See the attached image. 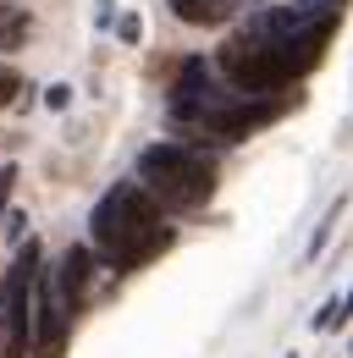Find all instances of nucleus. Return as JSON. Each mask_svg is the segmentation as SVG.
<instances>
[{
	"label": "nucleus",
	"instance_id": "f257e3e1",
	"mask_svg": "<svg viewBox=\"0 0 353 358\" xmlns=\"http://www.w3.org/2000/svg\"><path fill=\"white\" fill-rule=\"evenodd\" d=\"M88 243L111 270H144L172 248V226L160 221V199L144 182H116L88 210Z\"/></svg>",
	"mask_w": 353,
	"mask_h": 358
},
{
	"label": "nucleus",
	"instance_id": "f03ea898",
	"mask_svg": "<svg viewBox=\"0 0 353 358\" xmlns=\"http://www.w3.org/2000/svg\"><path fill=\"white\" fill-rule=\"evenodd\" d=\"M342 6H348V0H293V6H265V11H254L237 34L270 45L276 55H282L287 78L298 83L304 72L320 66V55H326L337 22H342Z\"/></svg>",
	"mask_w": 353,
	"mask_h": 358
},
{
	"label": "nucleus",
	"instance_id": "7ed1b4c3",
	"mask_svg": "<svg viewBox=\"0 0 353 358\" xmlns=\"http://www.w3.org/2000/svg\"><path fill=\"white\" fill-rule=\"evenodd\" d=\"M138 182L166 204V210H182V215H193V210H205L210 199H216V160L205 155V149H193V143H149L144 155H138Z\"/></svg>",
	"mask_w": 353,
	"mask_h": 358
},
{
	"label": "nucleus",
	"instance_id": "20e7f679",
	"mask_svg": "<svg viewBox=\"0 0 353 358\" xmlns=\"http://www.w3.org/2000/svg\"><path fill=\"white\" fill-rule=\"evenodd\" d=\"M44 254L39 243H17L11 265L0 275V358H34V320H39Z\"/></svg>",
	"mask_w": 353,
	"mask_h": 358
},
{
	"label": "nucleus",
	"instance_id": "39448f33",
	"mask_svg": "<svg viewBox=\"0 0 353 358\" xmlns=\"http://www.w3.org/2000/svg\"><path fill=\"white\" fill-rule=\"evenodd\" d=\"M298 105V94H232L226 105H216L205 122H199V133L205 138H221V143H237V138L260 133V127H270V122H282L287 110Z\"/></svg>",
	"mask_w": 353,
	"mask_h": 358
},
{
	"label": "nucleus",
	"instance_id": "423d86ee",
	"mask_svg": "<svg viewBox=\"0 0 353 358\" xmlns=\"http://www.w3.org/2000/svg\"><path fill=\"white\" fill-rule=\"evenodd\" d=\"M232 83L221 78V66H210V61H182V72H176L172 83V99H166V110H172V122H182V127H199L216 105H226L232 99Z\"/></svg>",
	"mask_w": 353,
	"mask_h": 358
},
{
	"label": "nucleus",
	"instance_id": "0eeeda50",
	"mask_svg": "<svg viewBox=\"0 0 353 358\" xmlns=\"http://www.w3.org/2000/svg\"><path fill=\"white\" fill-rule=\"evenodd\" d=\"M67 331H72V303H67V292H61V275L44 270L39 320H34V358H61L67 353Z\"/></svg>",
	"mask_w": 353,
	"mask_h": 358
},
{
	"label": "nucleus",
	"instance_id": "6e6552de",
	"mask_svg": "<svg viewBox=\"0 0 353 358\" xmlns=\"http://www.w3.org/2000/svg\"><path fill=\"white\" fill-rule=\"evenodd\" d=\"M94 243H72L67 254H61V265H55V275H61V292H67V303L78 309L83 303V292H88V281H94Z\"/></svg>",
	"mask_w": 353,
	"mask_h": 358
},
{
	"label": "nucleus",
	"instance_id": "1a4fd4ad",
	"mask_svg": "<svg viewBox=\"0 0 353 358\" xmlns=\"http://www.w3.org/2000/svg\"><path fill=\"white\" fill-rule=\"evenodd\" d=\"M166 6H172L176 22H188V28H221V22H232L243 11V0H166Z\"/></svg>",
	"mask_w": 353,
	"mask_h": 358
},
{
	"label": "nucleus",
	"instance_id": "9d476101",
	"mask_svg": "<svg viewBox=\"0 0 353 358\" xmlns=\"http://www.w3.org/2000/svg\"><path fill=\"white\" fill-rule=\"evenodd\" d=\"M28 28H34L28 6H17V0H0V50H17L22 39H28Z\"/></svg>",
	"mask_w": 353,
	"mask_h": 358
},
{
	"label": "nucleus",
	"instance_id": "9b49d317",
	"mask_svg": "<svg viewBox=\"0 0 353 358\" xmlns=\"http://www.w3.org/2000/svg\"><path fill=\"white\" fill-rule=\"evenodd\" d=\"M342 204H348V199L337 193V204L326 210V221L314 226V237H309V259H320V248H326V237H331V226H337V215H342Z\"/></svg>",
	"mask_w": 353,
	"mask_h": 358
},
{
	"label": "nucleus",
	"instance_id": "f8f14e48",
	"mask_svg": "<svg viewBox=\"0 0 353 358\" xmlns=\"http://www.w3.org/2000/svg\"><path fill=\"white\" fill-rule=\"evenodd\" d=\"M17 89H22V78H17L11 66H0V110H6L11 99H17Z\"/></svg>",
	"mask_w": 353,
	"mask_h": 358
},
{
	"label": "nucleus",
	"instance_id": "ddd939ff",
	"mask_svg": "<svg viewBox=\"0 0 353 358\" xmlns=\"http://www.w3.org/2000/svg\"><path fill=\"white\" fill-rule=\"evenodd\" d=\"M44 105H50V110H67V105H72V89H67V83H55V89H44Z\"/></svg>",
	"mask_w": 353,
	"mask_h": 358
},
{
	"label": "nucleus",
	"instance_id": "4468645a",
	"mask_svg": "<svg viewBox=\"0 0 353 358\" xmlns=\"http://www.w3.org/2000/svg\"><path fill=\"white\" fill-rule=\"evenodd\" d=\"M11 182H17V166H0V215H6V204H11Z\"/></svg>",
	"mask_w": 353,
	"mask_h": 358
},
{
	"label": "nucleus",
	"instance_id": "2eb2a0df",
	"mask_svg": "<svg viewBox=\"0 0 353 358\" xmlns=\"http://www.w3.org/2000/svg\"><path fill=\"white\" fill-rule=\"evenodd\" d=\"M22 231H28V215H17V210H11V215H6V237H11V243H22Z\"/></svg>",
	"mask_w": 353,
	"mask_h": 358
},
{
	"label": "nucleus",
	"instance_id": "dca6fc26",
	"mask_svg": "<svg viewBox=\"0 0 353 358\" xmlns=\"http://www.w3.org/2000/svg\"><path fill=\"white\" fill-rule=\"evenodd\" d=\"M116 28H122V39H127V45H132V39H138V34H144V28H138V17H122Z\"/></svg>",
	"mask_w": 353,
	"mask_h": 358
},
{
	"label": "nucleus",
	"instance_id": "f3484780",
	"mask_svg": "<svg viewBox=\"0 0 353 358\" xmlns=\"http://www.w3.org/2000/svg\"><path fill=\"white\" fill-rule=\"evenodd\" d=\"M287 358H298V353H287Z\"/></svg>",
	"mask_w": 353,
	"mask_h": 358
}]
</instances>
